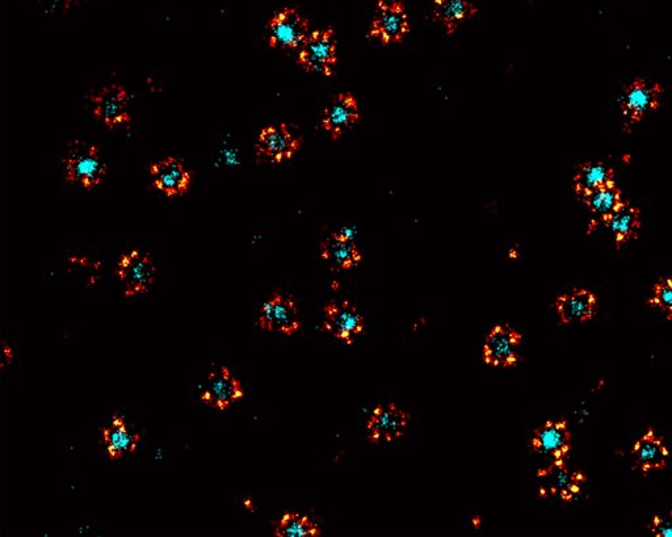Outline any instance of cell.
<instances>
[{
	"label": "cell",
	"instance_id": "9a60e30c",
	"mask_svg": "<svg viewBox=\"0 0 672 537\" xmlns=\"http://www.w3.org/2000/svg\"><path fill=\"white\" fill-rule=\"evenodd\" d=\"M359 117V103L354 95L346 92L336 96L330 106L326 107L322 113L321 125L336 140L354 127Z\"/></svg>",
	"mask_w": 672,
	"mask_h": 537
},
{
	"label": "cell",
	"instance_id": "7c38bea8",
	"mask_svg": "<svg viewBox=\"0 0 672 537\" xmlns=\"http://www.w3.org/2000/svg\"><path fill=\"white\" fill-rule=\"evenodd\" d=\"M245 396L242 384L226 366L213 369L201 392V401L214 409L226 410Z\"/></svg>",
	"mask_w": 672,
	"mask_h": 537
},
{
	"label": "cell",
	"instance_id": "7402d4cb",
	"mask_svg": "<svg viewBox=\"0 0 672 537\" xmlns=\"http://www.w3.org/2000/svg\"><path fill=\"white\" fill-rule=\"evenodd\" d=\"M583 200H585L588 211L594 216L592 224H604L624 203L623 195H621L620 188L616 186L615 182L598 188V190L583 197Z\"/></svg>",
	"mask_w": 672,
	"mask_h": 537
},
{
	"label": "cell",
	"instance_id": "ac0fdd59",
	"mask_svg": "<svg viewBox=\"0 0 672 537\" xmlns=\"http://www.w3.org/2000/svg\"><path fill=\"white\" fill-rule=\"evenodd\" d=\"M632 455L636 467L644 474L653 471H662L666 468L669 459V448L663 443L653 429H649L634 443Z\"/></svg>",
	"mask_w": 672,
	"mask_h": 537
},
{
	"label": "cell",
	"instance_id": "52a82bcc",
	"mask_svg": "<svg viewBox=\"0 0 672 537\" xmlns=\"http://www.w3.org/2000/svg\"><path fill=\"white\" fill-rule=\"evenodd\" d=\"M323 330L329 331L339 341L352 344L356 337L364 333L365 320L363 314L350 301H331L325 308Z\"/></svg>",
	"mask_w": 672,
	"mask_h": 537
},
{
	"label": "cell",
	"instance_id": "7a4b0ae2",
	"mask_svg": "<svg viewBox=\"0 0 672 537\" xmlns=\"http://www.w3.org/2000/svg\"><path fill=\"white\" fill-rule=\"evenodd\" d=\"M336 41L333 28L321 29L310 33L301 45L298 64L305 70L323 75H333L336 65Z\"/></svg>",
	"mask_w": 672,
	"mask_h": 537
},
{
	"label": "cell",
	"instance_id": "d6986e66",
	"mask_svg": "<svg viewBox=\"0 0 672 537\" xmlns=\"http://www.w3.org/2000/svg\"><path fill=\"white\" fill-rule=\"evenodd\" d=\"M154 186L167 196H178L188 190L191 175L183 163L175 158H166L150 166Z\"/></svg>",
	"mask_w": 672,
	"mask_h": 537
},
{
	"label": "cell",
	"instance_id": "277c9868",
	"mask_svg": "<svg viewBox=\"0 0 672 537\" xmlns=\"http://www.w3.org/2000/svg\"><path fill=\"white\" fill-rule=\"evenodd\" d=\"M410 32L406 8L398 0H378L377 12L371 25V36L382 44H397Z\"/></svg>",
	"mask_w": 672,
	"mask_h": 537
},
{
	"label": "cell",
	"instance_id": "f1b7e54d",
	"mask_svg": "<svg viewBox=\"0 0 672 537\" xmlns=\"http://www.w3.org/2000/svg\"><path fill=\"white\" fill-rule=\"evenodd\" d=\"M40 2L46 11L53 14V12L65 11L70 6L71 0H40Z\"/></svg>",
	"mask_w": 672,
	"mask_h": 537
},
{
	"label": "cell",
	"instance_id": "603a6c76",
	"mask_svg": "<svg viewBox=\"0 0 672 537\" xmlns=\"http://www.w3.org/2000/svg\"><path fill=\"white\" fill-rule=\"evenodd\" d=\"M604 225L612 233L617 247H621L630 239L636 238L641 228L640 211L629 203H624L608 218Z\"/></svg>",
	"mask_w": 672,
	"mask_h": 537
},
{
	"label": "cell",
	"instance_id": "4316f807",
	"mask_svg": "<svg viewBox=\"0 0 672 537\" xmlns=\"http://www.w3.org/2000/svg\"><path fill=\"white\" fill-rule=\"evenodd\" d=\"M651 308L661 310L672 320V278L663 279L654 285L653 296L648 300Z\"/></svg>",
	"mask_w": 672,
	"mask_h": 537
},
{
	"label": "cell",
	"instance_id": "8992f818",
	"mask_svg": "<svg viewBox=\"0 0 672 537\" xmlns=\"http://www.w3.org/2000/svg\"><path fill=\"white\" fill-rule=\"evenodd\" d=\"M522 334L508 325H497L483 342V360L491 367H514L519 362Z\"/></svg>",
	"mask_w": 672,
	"mask_h": 537
},
{
	"label": "cell",
	"instance_id": "e0dca14e",
	"mask_svg": "<svg viewBox=\"0 0 672 537\" xmlns=\"http://www.w3.org/2000/svg\"><path fill=\"white\" fill-rule=\"evenodd\" d=\"M598 297L588 289H574L557 297L556 310L564 325L591 321L596 313Z\"/></svg>",
	"mask_w": 672,
	"mask_h": 537
},
{
	"label": "cell",
	"instance_id": "5b68a950",
	"mask_svg": "<svg viewBox=\"0 0 672 537\" xmlns=\"http://www.w3.org/2000/svg\"><path fill=\"white\" fill-rule=\"evenodd\" d=\"M662 94L661 86L641 78L625 87L620 98V106L628 127L640 123L649 112L658 109L661 106Z\"/></svg>",
	"mask_w": 672,
	"mask_h": 537
},
{
	"label": "cell",
	"instance_id": "ba28073f",
	"mask_svg": "<svg viewBox=\"0 0 672 537\" xmlns=\"http://www.w3.org/2000/svg\"><path fill=\"white\" fill-rule=\"evenodd\" d=\"M117 276L125 287V297H134L147 292L155 278V266L149 255L132 250L121 257L117 264Z\"/></svg>",
	"mask_w": 672,
	"mask_h": 537
},
{
	"label": "cell",
	"instance_id": "4dcf8cb0",
	"mask_svg": "<svg viewBox=\"0 0 672 537\" xmlns=\"http://www.w3.org/2000/svg\"><path fill=\"white\" fill-rule=\"evenodd\" d=\"M245 503H246V507H249V509H252L251 501H249V499H247V501Z\"/></svg>",
	"mask_w": 672,
	"mask_h": 537
},
{
	"label": "cell",
	"instance_id": "9c48e42d",
	"mask_svg": "<svg viewBox=\"0 0 672 537\" xmlns=\"http://www.w3.org/2000/svg\"><path fill=\"white\" fill-rule=\"evenodd\" d=\"M409 422L410 414L393 402L377 405L367 423L369 440L375 444L392 443L405 435Z\"/></svg>",
	"mask_w": 672,
	"mask_h": 537
},
{
	"label": "cell",
	"instance_id": "4fadbf2b",
	"mask_svg": "<svg viewBox=\"0 0 672 537\" xmlns=\"http://www.w3.org/2000/svg\"><path fill=\"white\" fill-rule=\"evenodd\" d=\"M532 450L540 455L552 456L554 460L565 459L571 451V432L566 419L546 421L531 439Z\"/></svg>",
	"mask_w": 672,
	"mask_h": 537
},
{
	"label": "cell",
	"instance_id": "30bf717a",
	"mask_svg": "<svg viewBox=\"0 0 672 537\" xmlns=\"http://www.w3.org/2000/svg\"><path fill=\"white\" fill-rule=\"evenodd\" d=\"M258 323L264 330L285 335L296 334L301 329L296 301L291 296L275 293L260 309Z\"/></svg>",
	"mask_w": 672,
	"mask_h": 537
},
{
	"label": "cell",
	"instance_id": "484cf974",
	"mask_svg": "<svg viewBox=\"0 0 672 537\" xmlns=\"http://www.w3.org/2000/svg\"><path fill=\"white\" fill-rule=\"evenodd\" d=\"M321 534V528L308 516L296 513H285L275 528L277 537H318Z\"/></svg>",
	"mask_w": 672,
	"mask_h": 537
},
{
	"label": "cell",
	"instance_id": "ffe728a7",
	"mask_svg": "<svg viewBox=\"0 0 672 537\" xmlns=\"http://www.w3.org/2000/svg\"><path fill=\"white\" fill-rule=\"evenodd\" d=\"M321 258L334 270H351L361 263L363 254L357 249L354 238L342 232L331 234L321 245Z\"/></svg>",
	"mask_w": 672,
	"mask_h": 537
},
{
	"label": "cell",
	"instance_id": "2e32d148",
	"mask_svg": "<svg viewBox=\"0 0 672 537\" xmlns=\"http://www.w3.org/2000/svg\"><path fill=\"white\" fill-rule=\"evenodd\" d=\"M94 102V112L98 119L102 120L109 128L117 125L129 123L128 113V94L125 88L120 85H111L104 87L92 99Z\"/></svg>",
	"mask_w": 672,
	"mask_h": 537
},
{
	"label": "cell",
	"instance_id": "d4e9b609",
	"mask_svg": "<svg viewBox=\"0 0 672 537\" xmlns=\"http://www.w3.org/2000/svg\"><path fill=\"white\" fill-rule=\"evenodd\" d=\"M434 14L452 35L461 23L477 14V8L473 0H434Z\"/></svg>",
	"mask_w": 672,
	"mask_h": 537
},
{
	"label": "cell",
	"instance_id": "cb8c5ba5",
	"mask_svg": "<svg viewBox=\"0 0 672 537\" xmlns=\"http://www.w3.org/2000/svg\"><path fill=\"white\" fill-rule=\"evenodd\" d=\"M615 182V172L602 162H586L579 167L574 178L575 191L585 197L591 192Z\"/></svg>",
	"mask_w": 672,
	"mask_h": 537
},
{
	"label": "cell",
	"instance_id": "8fae6325",
	"mask_svg": "<svg viewBox=\"0 0 672 537\" xmlns=\"http://www.w3.org/2000/svg\"><path fill=\"white\" fill-rule=\"evenodd\" d=\"M270 44L273 48L297 49L308 39L309 23L294 8L277 12L268 24Z\"/></svg>",
	"mask_w": 672,
	"mask_h": 537
},
{
	"label": "cell",
	"instance_id": "f546056e",
	"mask_svg": "<svg viewBox=\"0 0 672 537\" xmlns=\"http://www.w3.org/2000/svg\"><path fill=\"white\" fill-rule=\"evenodd\" d=\"M3 352H4V362H3V364H6L7 362H11L12 351H11V347L8 346V344L6 342L3 343Z\"/></svg>",
	"mask_w": 672,
	"mask_h": 537
},
{
	"label": "cell",
	"instance_id": "44dd1931",
	"mask_svg": "<svg viewBox=\"0 0 672 537\" xmlns=\"http://www.w3.org/2000/svg\"><path fill=\"white\" fill-rule=\"evenodd\" d=\"M103 439L108 456L113 460L120 459L125 453L136 451L140 435L130 431L123 417L113 415L111 423L103 430Z\"/></svg>",
	"mask_w": 672,
	"mask_h": 537
},
{
	"label": "cell",
	"instance_id": "5bb4252c",
	"mask_svg": "<svg viewBox=\"0 0 672 537\" xmlns=\"http://www.w3.org/2000/svg\"><path fill=\"white\" fill-rule=\"evenodd\" d=\"M301 141L285 124L270 125L260 132L256 149L272 162H283L291 159L300 149Z\"/></svg>",
	"mask_w": 672,
	"mask_h": 537
},
{
	"label": "cell",
	"instance_id": "3957f363",
	"mask_svg": "<svg viewBox=\"0 0 672 537\" xmlns=\"http://www.w3.org/2000/svg\"><path fill=\"white\" fill-rule=\"evenodd\" d=\"M539 480V494L541 498L560 495L564 502H571L579 493L582 485L587 481L585 473L581 471L570 473L565 459L554 460L548 468L537 472Z\"/></svg>",
	"mask_w": 672,
	"mask_h": 537
},
{
	"label": "cell",
	"instance_id": "6da1fadb",
	"mask_svg": "<svg viewBox=\"0 0 672 537\" xmlns=\"http://www.w3.org/2000/svg\"><path fill=\"white\" fill-rule=\"evenodd\" d=\"M65 167L67 179L84 188L98 186L105 174L98 149L81 140L74 141L67 150Z\"/></svg>",
	"mask_w": 672,
	"mask_h": 537
},
{
	"label": "cell",
	"instance_id": "83f0119b",
	"mask_svg": "<svg viewBox=\"0 0 672 537\" xmlns=\"http://www.w3.org/2000/svg\"><path fill=\"white\" fill-rule=\"evenodd\" d=\"M649 528L655 537H672V511L665 515H654Z\"/></svg>",
	"mask_w": 672,
	"mask_h": 537
}]
</instances>
